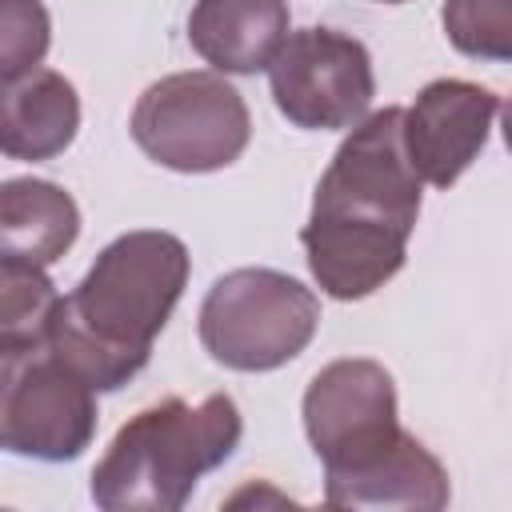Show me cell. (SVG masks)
Segmentation results:
<instances>
[{"label":"cell","mask_w":512,"mask_h":512,"mask_svg":"<svg viewBox=\"0 0 512 512\" xmlns=\"http://www.w3.org/2000/svg\"><path fill=\"white\" fill-rule=\"evenodd\" d=\"M420 184L404 144V108L368 112L348 128L300 228L324 296L364 300L404 268L408 236L420 220Z\"/></svg>","instance_id":"obj_1"},{"label":"cell","mask_w":512,"mask_h":512,"mask_svg":"<svg viewBox=\"0 0 512 512\" xmlns=\"http://www.w3.org/2000/svg\"><path fill=\"white\" fill-rule=\"evenodd\" d=\"M192 260L180 236L140 228L116 236L60 296L44 348L96 392H116L152 356V340L184 296Z\"/></svg>","instance_id":"obj_2"},{"label":"cell","mask_w":512,"mask_h":512,"mask_svg":"<svg viewBox=\"0 0 512 512\" xmlns=\"http://www.w3.org/2000/svg\"><path fill=\"white\" fill-rule=\"evenodd\" d=\"M244 436L232 396H164L120 424L92 468V500L108 512H176L204 472L220 468Z\"/></svg>","instance_id":"obj_3"},{"label":"cell","mask_w":512,"mask_h":512,"mask_svg":"<svg viewBox=\"0 0 512 512\" xmlns=\"http://www.w3.org/2000/svg\"><path fill=\"white\" fill-rule=\"evenodd\" d=\"M320 328V300L276 268L224 272L200 304L204 352L236 372H272L296 360Z\"/></svg>","instance_id":"obj_4"},{"label":"cell","mask_w":512,"mask_h":512,"mask_svg":"<svg viewBox=\"0 0 512 512\" xmlns=\"http://www.w3.org/2000/svg\"><path fill=\"white\" fill-rule=\"evenodd\" d=\"M128 128L160 168L216 172L248 148L252 116L224 72H172L140 92Z\"/></svg>","instance_id":"obj_5"},{"label":"cell","mask_w":512,"mask_h":512,"mask_svg":"<svg viewBox=\"0 0 512 512\" xmlns=\"http://www.w3.org/2000/svg\"><path fill=\"white\" fill-rule=\"evenodd\" d=\"M96 388L48 348L0 356V444L12 456L76 460L96 436Z\"/></svg>","instance_id":"obj_6"},{"label":"cell","mask_w":512,"mask_h":512,"mask_svg":"<svg viewBox=\"0 0 512 512\" xmlns=\"http://www.w3.org/2000/svg\"><path fill=\"white\" fill-rule=\"evenodd\" d=\"M268 84L280 116L308 132L356 128L376 96L368 48L336 28L288 32L268 68Z\"/></svg>","instance_id":"obj_7"},{"label":"cell","mask_w":512,"mask_h":512,"mask_svg":"<svg viewBox=\"0 0 512 512\" xmlns=\"http://www.w3.org/2000/svg\"><path fill=\"white\" fill-rule=\"evenodd\" d=\"M304 432L324 472H348L400 440V404L392 372L368 356L324 364L304 392Z\"/></svg>","instance_id":"obj_8"},{"label":"cell","mask_w":512,"mask_h":512,"mask_svg":"<svg viewBox=\"0 0 512 512\" xmlns=\"http://www.w3.org/2000/svg\"><path fill=\"white\" fill-rule=\"evenodd\" d=\"M500 112L496 92L472 80H432L404 108V144L412 168L432 188H452L488 144L492 116Z\"/></svg>","instance_id":"obj_9"},{"label":"cell","mask_w":512,"mask_h":512,"mask_svg":"<svg viewBox=\"0 0 512 512\" xmlns=\"http://www.w3.org/2000/svg\"><path fill=\"white\" fill-rule=\"evenodd\" d=\"M452 496L444 464L412 436L400 432V440L380 452L376 460L348 468V472H324V504L332 508H424L436 512Z\"/></svg>","instance_id":"obj_10"},{"label":"cell","mask_w":512,"mask_h":512,"mask_svg":"<svg viewBox=\"0 0 512 512\" xmlns=\"http://www.w3.org/2000/svg\"><path fill=\"white\" fill-rule=\"evenodd\" d=\"M288 40V0H196L188 44L204 64L232 76L272 68Z\"/></svg>","instance_id":"obj_11"},{"label":"cell","mask_w":512,"mask_h":512,"mask_svg":"<svg viewBox=\"0 0 512 512\" xmlns=\"http://www.w3.org/2000/svg\"><path fill=\"white\" fill-rule=\"evenodd\" d=\"M80 128V96L68 76L36 68L4 84V120L0 144L12 160H52L60 156Z\"/></svg>","instance_id":"obj_12"},{"label":"cell","mask_w":512,"mask_h":512,"mask_svg":"<svg viewBox=\"0 0 512 512\" xmlns=\"http://www.w3.org/2000/svg\"><path fill=\"white\" fill-rule=\"evenodd\" d=\"M80 236L76 200L36 176L4 180L0 188V256H20L32 264H56Z\"/></svg>","instance_id":"obj_13"},{"label":"cell","mask_w":512,"mask_h":512,"mask_svg":"<svg viewBox=\"0 0 512 512\" xmlns=\"http://www.w3.org/2000/svg\"><path fill=\"white\" fill-rule=\"evenodd\" d=\"M56 284L48 280L44 264L0 256V356L44 348L48 324L56 316Z\"/></svg>","instance_id":"obj_14"},{"label":"cell","mask_w":512,"mask_h":512,"mask_svg":"<svg viewBox=\"0 0 512 512\" xmlns=\"http://www.w3.org/2000/svg\"><path fill=\"white\" fill-rule=\"evenodd\" d=\"M440 24L456 52L512 64V0H444Z\"/></svg>","instance_id":"obj_15"},{"label":"cell","mask_w":512,"mask_h":512,"mask_svg":"<svg viewBox=\"0 0 512 512\" xmlns=\"http://www.w3.org/2000/svg\"><path fill=\"white\" fill-rule=\"evenodd\" d=\"M52 40V24L40 0H8L4 4V36H0V76L20 80L40 68Z\"/></svg>","instance_id":"obj_16"},{"label":"cell","mask_w":512,"mask_h":512,"mask_svg":"<svg viewBox=\"0 0 512 512\" xmlns=\"http://www.w3.org/2000/svg\"><path fill=\"white\" fill-rule=\"evenodd\" d=\"M500 132H504V144H508V152H512V96H508L504 108H500Z\"/></svg>","instance_id":"obj_17"},{"label":"cell","mask_w":512,"mask_h":512,"mask_svg":"<svg viewBox=\"0 0 512 512\" xmlns=\"http://www.w3.org/2000/svg\"><path fill=\"white\" fill-rule=\"evenodd\" d=\"M376 4H404V0H376Z\"/></svg>","instance_id":"obj_18"}]
</instances>
